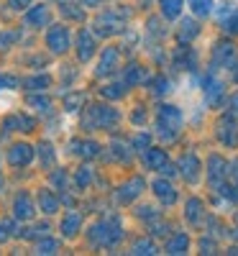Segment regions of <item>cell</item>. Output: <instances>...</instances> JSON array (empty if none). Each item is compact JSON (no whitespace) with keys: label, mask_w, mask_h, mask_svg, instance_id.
Wrapping results in <instances>:
<instances>
[{"label":"cell","mask_w":238,"mask_h":256,"mask_svg":"<svg viewBox=\"0 0 238 256\" xmlns=\"http://www.w3.org/2000/svg\"><path fill=\"white\" fill-rule=\"evenodd\" d=\"M49 44H52L54 52H64V49H67V31H64V28H54L52 36H49Z\"/></svg>","instance_id":"cell-1"},{"label":"cell","mask_w":238,"mask_h":256,"mask_svg":"<svg viewBox=\"0 0 238 256\" xmlns=\"http://www.w3.org/2000/svg\"><path fill=\"white\" fill-rule=\"evenodd\" d=\"M180 6H182V0H162V13L166 18H177Z\"/></svg>","instance_id":"cell-2"},{"label":"cell","mask_w":238,"mask_h":256,"mask_svg":"<svg viewBox=\"0 0 238 256\" xmlns=\"http://www.w3.org/2000/svg\"><path fill=\"white\" fill-rule=\"evenodd\" d=\"M190 6H192V10L198 13V16H210L212 0H190Z\"/></svg>","instance_id":"cell-3"},{"label":"cell","mask_w":238,"mask_h":256,"mask_svg":"<svg viewBox=\"0 0 238 256\" xmlns=\"http://www.w3.org/2000/svg\"><path fill=\"white\" fill-rule=\"evenodd\" d=\"M28 159H31L28 146H16V148H13V154H10V162H13V164H18V162H24V164H26Z\"/></svg>","instance_id":"cell-4"},{"label":"cell","mask_w":238,"mask_h":256,"mask_svg":"<svg viewBox=\"0 0 238 256\" xmlns=\"http://www.w3.org/2000/svg\"><path fill=\"white\" fill-rule=\"evenodd\" d=\"M156 195L162 198V200H166V202H174V192H172V187L169 184H164V182H156Z\"/></svg>","instance_id":"cell-5"},{"label":"cell","mask_w":238,"mask_h":256,"mask_svg":"<svg viewBox=\"0 0 238 256\" xmlns=\"http://www.w3.org/2000/svg\"><path fill=\"white\" fill-rule=\"evenodd\" d=\"M166 248H169V254H182V248H187V236H177Z\"/></svg>","instance_id":"cell-6"},{"label":"cell","mask_w":238,"mask_h":256,"mask_svg":"<svg viewBox=\"0 0 238 256\" xmlns=\"http://www.w3.org/2000/svg\"><path fill=\"white\" fill-rule=\"evenodd\" d=\"M77 220H80L77 216H70V218H67V226H64V228H67V233H74V226H77Z\"/></svg>","instance_id":"cell-7"},{"label":"cell","mask_w":238,"mask_h":256,"mask_svg":"<svg viewBox=\"0 0 238 256\" xmlns=\"http://www.w3.org/2000/svg\"><path fill=\"white\" fill-rule=\"evenodd\" d=\"M233 105H236V108H233V110H236V113H238V95H236V98H233Z\"/></svg>","instance_id":"cell-8"}]
</instances>
